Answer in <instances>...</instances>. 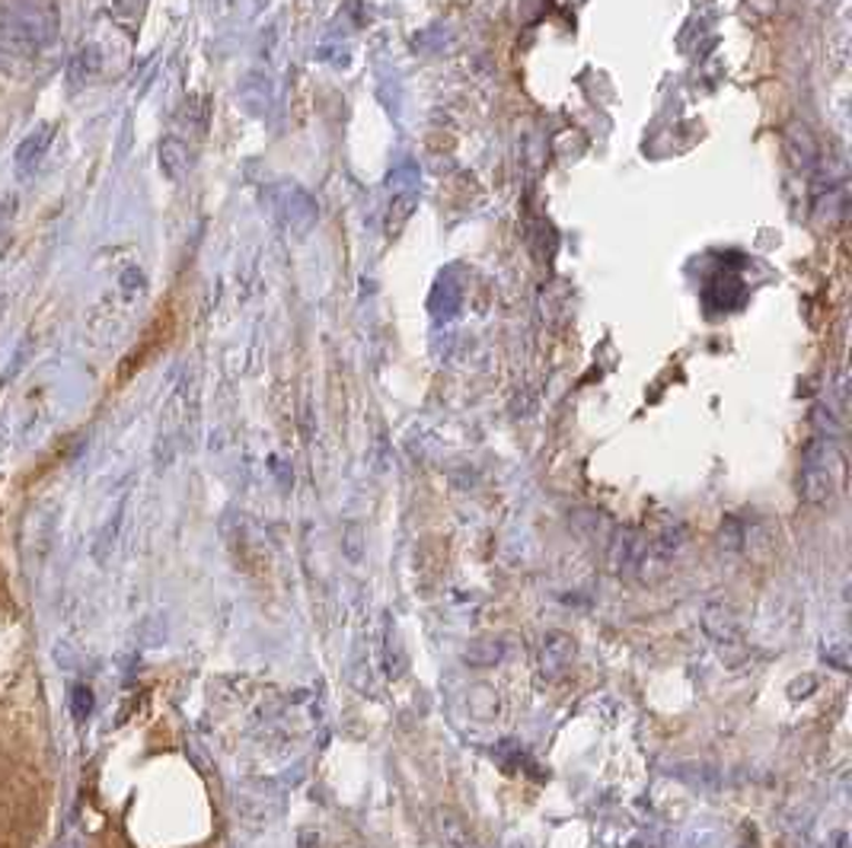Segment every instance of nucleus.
<instances>
[{"instance_id":"obj_5","label":"nucleus","mask_w":852,"mask_h":848,"mask_svg":"<svg viewBox=\"0 0 852 848\" xmlns=\"http://www.w3.org/2000/svg\"><path fill=\"white\" fill-rule=\"evenodd\" d=\"M54 134H58V125H54V122H42V125H36V129L29 131L27 137L20 141V147H17V154H13V163H17V173H20V176H29V173L45 160V154L52 151Z\"/></svg>"},{"instance_id":"obj_16","label":"nucleus","mask_w":852,"mask_h":848,"mask_svg":"<svg viewBox=\"0 0 852 848\" xmlns=\"http://www.w3.org/2000/svg\"><path fill=\"white\" fill-rule=\"evenodd\" d=\"M814 689H818V680H814V676H801V680H792V683H789V695H792V698H808Z\"/></svg>"},{"instance_id":"obj_14","label":"nucleus","mask_w":852,"mask_h":848,"mask_svg":"<svg viewBox=\"0 0 852 848\" xmlns=\"http://www.w3.org/2000/svg\"><path fill=\"white\" fill-rule=\"evenodd\" d=\"M141 10H144V0H112V13H115L122 23L138 20V17H141Z\"/></svg>"},{"instance_id":"obj_10","label":"nucleus","mask_w":852,"mask_h":848,"mask_svg":"<svg viewBox=\"0 0 852 848\" xmlns=\"http://www.w3.org/2000/svg\"><path fill=\"white\" fill-rule=\"evenodd\" d=\"M384 667H387V676L393 680H399L406 667H409V661H406V651L399 647V638L393 635L387 629V647H384Z\"/></svg>"},{"instance_id":"obj_3","label":"nucleus","mask_w":852,"mask_h":848,"mask_svg":"<svg viewBox=\"0 0 852 848\" xmlns=\"http://www.w3.org/2000/svg\"><path fill=\"white\" fill-rule=\"evenodd\" d=\"M575 657H578V642H575L568 632H559V629L546 632L540 642V654H537L540 676L542 680H549V683L562 680L568 670H571V664H575Z\"/></svg>"},{"instance_id":"obj_4","label":"nucleus","mask_w":852,"mask_h":848,"mask_svg":"<svg viewBox=\"0 0 852 848\" xmlns=\"http://www.w3.org/2000/svg\"><path fill=\"white\" fill-rule=\"evenodd\" d=\"M648 537L632 530V527H617L607 540V565L617 578H632L636 568H639V559L646 552Z\"/></svg>"},{"instance_id":"obj_7","label":"nucleus","mask_w":852,"mask_h":848,"mask_svg":"<svg viewBox=\"0 0 852 848\" xmlns=\"http://www.w3.org/2000/svg\"><path fill=\"white\" fill-rule=\"evenodd\" d=\"M435 820H438L435 826H438L440 848H479L464 817H457L454 810H438Z\"/></svg>"},{"instance_id":"obj_6","label":"nucleus","mask_w":852,"mask_h":848,"mask_svg":"<svg viewBox=\"0 0 852 848\" xmlns=\"http://www.w3.org/2000/svg\"><path fill=\"white\" fill-rule=\"evenodd\" d=\"M799 494L808 501V504H826L833 498V476H830V466L824 463H811L804 466L799 479Z\"/></svg>"},{"instance_id":"obj_17","label":"nucleus","mask_w":852,"mask_h":848,"mask_svg":"<svg viewBox=\"0 0 852 848\" xmlns=\"http://www.w3.org/2000/svg\"><path fill=\"white\" fill-rule=\"evenodd\" d=\"M301 848H320V836L316 832H301Z\"/></svg>"},{"instance_id":"obj_8","label":"nucleus","mask_w":852,"mask_h":848,"mask_svg":"<svg viewBox=\"0 0 852 848\" xmlns=\"http://www.w3.org/2000/svg\"><path fill=\"white\" fill-rule=\"evenodd\" d=\"M505 654H508L505 642H498V638H476V642H469L460 651V661L473 670H489L495 664H501Z\"/></svg>"},{"instance_id":"obj_12","label":"nucleus","mask_w":852,"mask_h":848,"mask_svg":"<svg viewBox=\"0 0 852 848\" xmlns=\"http://www.w3.org/2000/svg\"><path fill=\"white\" fill-rule=\"evenodd\" d=\"M850 644L846 642H824V647H821V657H824L826 664L830 667H836L840 673H846L850 670Z\"/></svg>"},{"instance_id":"obj_18","label":"nucleus","mask_w":852,"mask_h":848,"mask_svg":"<svg viewBox=\"0 0 852 848\" xmlns=\"http://www.w3.org/2000/svg\"><path fill=\"white\" fill-rule=\"evenodd\" d=\"M338 848H362V846H338Z\"/></svg>"},{"instance_id":"obj_2","label":"nucleus","mask_w":852,"mask_h":848,"mask_svg":"<svg viewBox=\"0 0 852 848\" xmlns=\"http://www.w3.org/2000/svg\"><path fill=\"white\" fill-rule=\"evenodd\" d=\"M702 632L712 638L716 647L722 651H741L744 647V629H741V616L731 603L716 600L702 606Z\"/></svg>"},{"instance_id":"obj_13","label":"nucleus","mask_w":852,"mask_h":848,"mask_svg":"<svg viewBox=\"0 0 852 848\" xmlns=\"http://www.w3.org/2000/svg\"><path fill=\"white\" fill-rule=\"evenodd\" d=\"M362 540H364V533L358 530V527H348V533L342 537V549H345V555H348L352 562H362V555H364Z\"/></svg>"},{"instance_id":"obj_1","label":"nucleus","mask_w":852,"mask_h":848,"mask_svg":"<svg viewBox=\"0 0 852 848\" xmlns=\"http://www.w3.org/2000/svg\"><path fill=\"white\" fill-rule=\"evenodd\" d=\"M683 542H687V530H683L680 523L665 527L658 537H651V540H648L646 552H642L639 568H636V574H632V578H639L642 584H655V581H661V578L671 571L673 559L680 555Z\"/></svg>"},{"instance_id":"obj_15","label":"nucleus","mask_w":852,"mask_h":848,"mask_svg":"<svg viewBox=\"0 0 852 848\" xmlns=\"http://www.w3.org/2000/svg\"><path fill=\"white\" fill-rule=\"evenodd\" d=\"M90 708H93V693L87 686H80L78 693H74V718L83 721L90 715Z\"/></svg>"},{"instance_id":"obj_9","label":"nucleus","mask_w":852,"mask_h":848,"mask_svg":"<svg viewBox=\"0 0 852 848\" xmlns=\"http://www.w3.org/2000/svg\"><path fill=\"white\" fill-rule=\"evenodd\" d=\"M160 166L166 170L170 180H180L182 173H185V147H182L176 137H166V141L160 144Z\"/></svg>"},{"instance_id":"obj_11","label":"nucleus","mask_w":852,"mask_h":848,"mask_svg":"<svg viewBox=\"0 0 852 848\" xmlns=\"http://www.w3.org/2000/svg\"><path fill=\"white\" fill-rule=\"evenodd\" d=\"M744 542H748L744 527H741L734 517H728V520L722 523V530H719V545L728 549V552H741V549H744Z\"/></svg>"}]
</instances>
